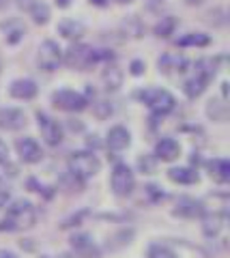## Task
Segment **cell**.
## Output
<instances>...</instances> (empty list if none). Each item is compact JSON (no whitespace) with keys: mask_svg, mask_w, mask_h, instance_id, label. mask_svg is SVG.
<instances>
[{"mask_svg":"<svg viewBox=\"0 0 230 258\" xmlns=\"http://www.w3.org/2000/svg\"><path fill=\"white\" fill-rule=\"evenodd\" d=\"M7 5H9V0H0V11H3Z\"/></svg>","mask_w":230,"mask_h":258,"instance_id":"f6af8a7d","label":"cell"},{"mask_svg":"<svg viewBox=\"0 0 230 258\" xmlns=\"http://www.w3.org/2000/svg\"><path fill=\"white\" fill-rule=\"evenodd\" d=\"M11 203V191L9 189H5V187H0V211Z\"/></svg>","mask_w":230,"mask_h":258,"instance_id":"8d00e7d4","label":"cell"},{"mask_svg":"<svg viewBox=\"0 0 230 258\" xmlns=\"http://www.w3.org/2000/svg\"><path fill=\"white\" fill-rule=\"evenodd\" d=\"M181 142L177 138H170V136H164L155 142V149H153V155L157 157V161H166V164H172L181 157Z\"/></svg>","mask_w":230,"mask_h":258,"instance_id":"7c38bea8","label":"cell"},{"mask_svg":"<svg viewBox=\"0 0 230 258\" xmlns=\"http://www.w3.org/2000/svg\"><path fill=\"white\" fill-rule=\"evenodd\" d=\"M174 45L177 47H207L211 45V37L207 32H187V35H181L174 39Z\"/></svg>","mask_w":230,"mask_h":258,"instance_id":"44dd1931","label":"cell"},{"mask_svg":"<svg viewBox=\"0 0 230 258\" xmlns=\"http://www.w3.org/2000/svg\"><path fill=\"white\" fill-rule=\"evenodd\" d=\"M110 189H112V194L118 198H127L133 194V189H136V174H133L129 164L116 161L112 166V172H110Z\"/></svg>","mask_w":230,"mask_h":258,"instance_id":"5b68a950","label":"cell"},{"mask_svg":"<svg viewBox=\"0 0 230 258\" xmlns=\"http://www.w3.org/2000/svg\"><path fill=\"white\" fill-rule=\"evenodd\" d=\"M67 129H69V132L80 134V132H84V123H82L80 118H69L67 120Z\"/></svg>","mask_w":230,"mask_h":258,"instance_id":"836d02e7","label":"cell"},{"mask_svg":"<svg viewBox=\"0 0 230 258\" xmlns=\"http://www.w3.org/2000/svg\"><path fill=\"white\" fill-rule=\"evenodd\" d=\"M28 13H30V18H33V22L37 24V26H45V24L50 22V18H52L50 7H47L45 3H41V0H37L35 7Z\"/></svg>","mask_w":230,"mask_h":258,"instance_id":"484cf974","label":"cell"},{"mask_svg":"<svg viewBox=\"0 0 230 258\" xmlns=\"http://www.w3.org/2000/svg\"><path fill=\"white\" fill-rule=\"evenodd\" d=\"M91 215V211L89 209H82V211H78V213H73V215H69L67 220H62V224H60V228L62 230H71V228H80V226L84 224V220Z\"/></svg>","mask_w":230,"mask_h":258,"instance_id":"f546056e","label":"cell"},{"mask_svg":"<svg viewBox=\"0 0 230 258\" xmlns=\"http://www.w3.org/2000/svg\"><path fill=\"white\" fill-rule=\"evenodd\" d=\"M99 147H101L99 136H97V134H91L89 138H86V149H89V151H97Z\"/></svg>","mask_w":230,"mask_h":258,"instance_id":"e575fe53","label":"cell"},{"mask_svg":"<svg viewBox=\"0 0 230 258\" xmlns=\"http://www.w3.org/2000/svg\"><path fill=\"white\" fill-rule=\"evenodd\" d=\"M104 144H106L108 151L121 153V151H125V149H129V144H131V132H129L127 127H123V125L110 127L108 134H106Z\"/></svg>","mask_w":230,"mask_h":258,"instance_id":"5bb4252c","label":"cell"},{"mask_svg":"<svg viewBox=\"0 0 230 258\" xmlns=\"http://www.w3.org/2000/svg\"><path fill=\"white\" fill-rule=\"evenodd\" d=\"M166 174H168V179L177 185H198L200 183V174H198V170L194 166H174Z\"/></svg>","mask_w":230,"mask_h":258,"instance_id":"ffe728a7","label":"cell"},{"mask_svg":"<svg viewBox=\"0 0 230 258\" xmlns=\"http://www.w3.org/2000/svg\"><path fill=\"white\" fill-rule=\"evenodd\" d=\"M35 3H37V0H15V5H18V9H22V11H30V9H33V7H35Z\"/></svg>","mask_w":230,"mask_h":258,"instance_id":"74e56055","label":"cell"},{"mask_svg":"<svg viewBox=\"0 0 230 258\" xmlns=\"http://www.w3.org/2000/svg\"><path fill=\"white\" fill-rule=\"evenodd\" d=\"M144 71H146V62L144 60H140V58H133L129 62V74L133 78H140V76H144Z\"/></svg>","mask_w":230,"mask_h":258,"instance_id":"d6a6232c","label":"cell"},{"mask_svg":"<svg viewBox=\"0 0 230 258\" xmlns=\"http://www.w3.org/2000/svg\"><path fill=\"white\" fill-rule=\"evenodd\" d=\"M133 99L144 103V106L150 110V116H155V118H164L177 110V97H174L170 91H166V88H160V86L140 88V91L133 93Z\"/></svg>","mask_w":230,"mask_h":258,"instance_id":"7a4b0ae2","label":"cell"},{"mask_svg":"<svg viewBox=\"0 0 230 258\" xmlns=\"http://www.w3.org/2000/svg\"><path fill=\"white\" fill-rule=\"evenodd\" d=\"M207 116L215 123H226L228 118V103L226 99H219V97H213L207 103Z\"/></svg>","mask_w":230,"mask_h":258,"instance_id":"7402d4cb","label":"cell"},{"mask_svg":"<svg viewBox=\"0 0 230 258\" xmlns=\"http://www.w3.org/2000/svg\"><path fill=\"white\" fill-rule=\"evenodd\" d=\"M20 247H22V249H26V252H33V249H35V245H33V243H28V239L20 241Z\"/></svg>","mask_w":230,"mask_h":258,"instance_id":"ab89813d","label":"cell"},{"mask_svg":"<svg viewBox=\"0 0 230 258\" xmlns=\"http://www.w3.org/2000/svg\"><path fill=\"white\" fill-rule=\"evenodd\" d=\"M9 95L18 101H33L39 95V86L33 78H18L9 84Z\"/></svg>","mask_w":230,"mask_h":258,"instance_id":"2e32d148","label":"cell"},{"mask_svg":"<svg viewBox=\"0 0 230 258\" xmlns=\"http://www.w3.org/2000/svg\"><path fill=\"white\" fill-rule=\"evenodd\" d=\"M204 168H207L209 176L219 185H226L230 181V161L224 157H213L204 161Z\"/></svg>","mask_w":230,"mask_h":258,"instance_id":"d6986e66","label":"cell"},{"mask_svg":"<svg viewBox=\"0 0 230 258\" xmlns=\"http://www.w3.org/2000/svg\"><path fill=\"white\" fill-rule=\"evenodd\" d=\"M67 170L73 176H78V179L89 181L101 172V159L97 157V153L89 149L73 151L67 159Z\"/></svg>","mask_w":230,"mask_h":258,"instance_id":"3957f363","label":"cell"},{"mask_svg":"<svg viewBox=\"0 0 230 258\" xmlns=\"http://www.w3.org/2000/svg\"><path fill=\"white\" fill-rule=\"evenodd\" d=\"M118 5H129V3H133V0H116Z\"/></svg>","mask_w":230,"mask_h":258,"instance_id":"bcb514c9","label":"cell"},{"mask_svg":"<svg viewBox=\"0 0 230 258\" xmlns=\"http://www.w3.org/2000/svg\"><path fill=\"white\" fill-rule=\"evenodd\" d=\"M56 258H73V254H71V252H65V254H60V256H56Z\"/></svg>","mask_w":230,"mask_h":258,"instance_id":"ee69618b","label":"cell"},{"mask_svg":"<svg viewBox=\"0 0 230 258\" xmlns=\"http://www.w3.org/2000/svg\"><path fill=\"white\" fill-rule=\"evenodd\" d=\"M35 118H37V127H39V132H41V140L45 147H52V149L60 147L62 140H65V125L43 110H37Z\"/></svg>","mask_w":230,"mask_h":258,"instance_id":"8992f818","label":"cell"},{"mask_svg":"<svg viewBox=\"0 0 230 258\" xmlns=\"http://www.w3.org/2000/svg\"><path fill=\"white\" fill-rule=\"evenodd\" d=\"M144 194L148 196L150 203H160V200H164V198H166V194L162 191V187H157V185H153V183L144 185Z\"/></svg>","mask_w":230,"mask_h":258,"instance_id":"1f68e13d","label":"cell"},{"mask_svg":"<svg viewBox=\"0 0 230 258\" xmlns=\"http://www.w3.org/2000/svg\"><path fill=\"white\" fill-rule=\"evenodd\" d=\"M50 101L56 110L67 112V114H80V112L89 110V106H91L86 95L80 91H73V88H58V91L52 93Z\"/></svg>","mask_w":230,"mask_h":258,"instance_id":"277c9868","label":"cell"},{"mask_svg":"<svg viewBox=\"0 0 230 258\" xmlns=\"http://www.w3.org/2000/svg\"><path fill=\"white\" fill-rule=\"evenodd\" d=\"M15 153H18L22 164H26V166H35L39 161H43V157H45L43 147L33 136H22V138L15 140Z\"/></svg>","mask_w":230,"mask_h":258,"instance_id":"9c48e42d","label":"cell"},{"mask_svg":"<svg viewBox=\"0 0 230 258\" xmlns=\"http://www.w3.org/2000/svg\"><path fill=\"white\" fill-rule=\"evenodd\" d=\"M26 112L22 108H13V106H7V108H0V132H7V134H15V132H22L26 127Z\"/></svg>","mask_w":230,"mask_h":258,"instance_id":"8fae6325","label":"cell"},{"mask_svg":"<svg viewBox=\"0 0 230 258\" xmlns=\"http://www.w3.org/2000/svg\"><path fill=\"white\" fill-rule=\"evenodd\" d=\"M69 252L73 258H104V249L99 243H95L91 232L75 230L69 235Z\"/></svg>","mask_w":230,"mask_h":258,"instance_id":"52a82bcc","label":"cell"},{"mask_svg":"<svg viewBox=\"0 0 230 258\" xmlns=\"http://www.w3.org/2000/svg\"><path fill=\"white\" fill-rule=\"evenodd\" d=\"M5 217L0 220V232H20L30 230L37 224V209L30 200L18 198L5 207Z\"/></svg>","mask_w":230,"mask_h":258,"instance_id":"6da1fadb","label":"cell"},{"mask_svg":"<svg viewBox=\"0 0 230 258\" xmlns=\"http://www.w3.org/2000/svg\"><path fill=\"white\" fill-rule=\"evenodd\" d=\"M121 28H123V35L131 37V39H140L142 35H144V30H146L138 15H129V18H125L123 24H121Z\"/></svg>","mask_w":230,"mask_h":258,"instance_id":"d4e9b609","label":"cell"},{"mask_svg":"<svg viewBox=\"0 0 230 258\" xmlns=\"http://www.w3.org/2000/svg\"><path fill=\"white\" fill-rule=\"evenodd\" d=\"M56 32H58L62 39H67L69 43L82 41V37L86 35V24L80 22V20H73V18H65V20L58 22Z\"/></svg>","mask_w":230,"mask_h":258,"instance_id":"e0dca14e","label":"cell"},{"mask_svg":"<svg viewBox=\"0 0 230 258\" xmlns=\"http://www.w3.org/2000/svg\"><path fill=\"white\" fill-rule=\"evenodd\" d=\"M93 5H97V7H106V0H91Z\"/></svg>","mask_w":230,"mask_h":258,"instance_id":"7bdbcfd3","label":"cell"},{"mask_svg":"<svg viewBox=\"0 0 230 258\" xmlns=\"http://www.w3.org/2000/svg\"><path fill=\"white\" fill-rule=\"evenodd\" d=\"M174 64H177V56H170V54H164L160 60H157V69H160V74H172L174 71Z\"/></svg>","mask_w":230,"mask_h":258,"instance_id":"4dcf8cb0","label":"cell"},{"mask_svg":"<svg viewBox=\"0 0 230 258\" xmlns=\"http://www.w3.org/2000/svg\"><path fill=\"white\" fill-rule=\"evenodd\" d=\"M37 62H39V69L47 71V74L56 71L62 64V47L54 41V39H45V41L39 45Z\"/></svg>","mask_w":230,"mask_h":258,"instance_id":"ba28073f","label":"cell"},{"mask_svg":"<svg viewBox=\"0 0 230 258\" xmlns=\"http://www.w3.org/2000/svg\"><path fill=\"white\" fill-rule=\"evenodd\" d=\"M136 239V228H131V226H125V228H118L116 232H112V235H108L106 243L101 245V249H104V254H114V252H121L123 247L131 245V241Z\"/></svg>","mask_w":230,"mask_h":258,"instance_id":"4fadbf2b","label":"cell"},{"mask_svg":"<svg viewBox=\"0 0 230 258\" xmlns=\"http://www.w3.org/2000/svg\"><path fill=\"white\" fill-rule=\"evenodd\" d=\"M3 30H5V41L9 45H18L24 39V35H26V28H24L18 20H11V22L3 24Z\"/></svg>","mask_w":230,"mask_h":258,"instance_id":"cb8c5ba5","label":"cell"},{"mask_svg":"<svg viewBox=\"0 0 230 258\" xmlns=\"http://www.w3.org/2000/svg\"><path fill=\"white\" fill-rule=\"evenodd\" d=\"M207 213V207H204L202 200H196L192 196H181L177 200V205L172 209L174 217H181V220H200V217Z\"/></svg>","mask_w":230,"mask_h":258,"instance_id":"30bf717a","label":"cell"},{"mask_svg":"<svg viewBox=\"0 0 230 258\" xmlns=\"http://www.w3.org/2000/svg\"><path fill=\"white\" fill-rule=\"evenodd\" d=\"M123 80H125L123 69H118L116 62L104 64V71H101V84H104V91H106V93H116V91H121Z\"/></svg>","mask_w":230,"mask_h":258,"instance_id":"ac0fdd59","label":"cell"},{"mask_svg":"<svg viewBox=\"0 0 230 258\" xmlns=\"http://www.w3.org/2000/svg\"><path fill=\"white\" fill-rule=\"evenodd\" d=\"M69 5H71V0H56V7H58V9H67Z\"/></svg>","mask_w":230,"mask_h":258,"instance_id":"b9f144b4","label":"cell"},{"mask_svg":"<svg viewBox=\"0 0 230 258\" xmlns=\"http://www.w3.org/2000/svg\"><path fill=\"white\" fill-rule=\"evenodd\" d=\"M157 166H160V161H157L153 153H144V155H138V159H136V168L142 174H155Z\"/></svg>","mask_w":230,"mask_h":258,"instance_id":"4316f807","label":"cell"},{"mask_svg":"<svg viewBox=\"0 0 230 258\" xmlns=\"http://www.w3.org/2000/svg\"><path fill=\"white\" fill-rule=\"evenodd\" d=\"M39 258H52V256H45V254H43V256H39Z\"/></svg>","mask_w":230,"mask_h":258,"instance_id":"7dc6e473","label":"cell"},{"mask_svg":"<svg viewBox=\"0 0 230 258\" xmlns=\"http://www.w3.org/2000/svg\"><path fill=\"white\" fill-rule=\"evenodd\" d=\"M93 103V114L95 118H99V120H106L114 114V103L110 101V99H95L91 101Z\"/></svg>","mask_w":230,"mask_h":258,"instance_id":"83f0119b","label":"cell"},{"mask_svg":"<svg viewBox=\"0 0 230 258\" xmlns=\"http://www.w3.org/2000/svg\"><path fill=\"white\" fill-rule=\"evenodd\" d=\"M204 3H207V0H185V5H189V7H200Z\"/></svg>","mask_w":230,"mask_h":258,"instance_id":"60d3db41","label":"cell"},{"mask_svg":"<svg viewBox=\"0 0 230 258\" xmlns=\"http://www.w3.org/2000/svg\"><path fill=\"white\" fill-rule=\"evenodd\" d=\"M9 147H7V142L3 140V138H0V166H3V164H7V161H9Z\"/></svg>","mask_w":230,"mask_h":258,"instance_id":"d590c367","label":"cell"},{"mask_svg":"<svg viewBox=\"0 0 230 258\" xmlns=\"http://www.w3.org/2000/svg\"><path fill=\"white\" fill-rule=\"evenodd\" d=\"M0 258H20V256L11 252V249H0Z\"/></svg>","mask_w":230,"mask_h":258,"instance_id":"f35d334b","label":"cell"},{"mask_svg":"<svg viewBox=\"0 0 230 258\" xmlns=\"http://www.w3.org/2000/svg\"><path fill=\"white\" fill-rule=\"evenodd\" d=\"M202 235L207 239H217L219 232L226 228V222H228V215L226 211H207L202 217Z\"/></svg>","mask_w":230,"mask_h":258,"instance_id":"9a60e30c","label":"cell"},{"mask_svg":"<svg viewBox=\"0 0 230 258\" xmlns=\"http://www.w3.org/2000/svg\"><path fill=\"white\" fill-rule=\"evenodd\" d=\"M177 28H179V20L174 18V15H166V18H162L153 26V35L160 39H170L174 32H177Z\"/></svg>","mask_w":230,"mask_h":258,"instance_id":"603a6c76","label":"cell"},{"mask_svg":"<svg viewBox=\"0 0 230 258\" xmlns=\"http://www.w3.org/2000/svg\"><path fill=\"white\" fill-rule=\"evenodd\" d=\"M146 258H181V256L166 243H150L146 247Z\"/></svg>","mask_w":230,"mask_h":258,"instance_id":"f1b7e54d","label":"cell"}]
</instances>
